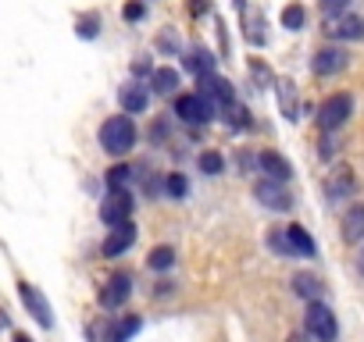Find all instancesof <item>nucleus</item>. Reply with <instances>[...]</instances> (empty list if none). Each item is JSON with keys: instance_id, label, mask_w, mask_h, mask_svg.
I'll list each match as a JSON object with an SVG mask.
<instances>
[{"instance_id": "nucleus-21", "label": "nucleus", "mask_w": 364, "mask_h": 342, "mask_svg": "<svg viewBox=\"0 0 364 342\" xmlns=\"http://www.w3.org/2000/svg\"><path fill=\"white\" fill-rule=\"evenodd\" d=\"M143 328V321L136 317V314H129V317H122L115 328H111V335H108V342H129L136 331Z\"/></svg>"}, {"instance_id": "nucleus-28", "label": "nucleus", "mask_w": 364, "mask_h": 342, "mask_svg": "<svg viewBox=\"0 0 364 342\" xmlns=\"http://www.w3.org/2000/svg\"><path fill=\"white\" fill-rule=\"evenodd\" d=\"M75 32H79L82 39H93V36L100 32V18H96V15H82L79 25H75Z\"/></svg>"}, {"instance_id": "nucleus-29", "label": "nucleus", "mask_w": 364, "mask_h": 342, "mask_svg": "<svg viewBox=\"0 0 364 342\" xmlns=\"http://www.w3.org/2000/svg\"><path fill=\"white\" fill-rule=\"evenodd\" d=\"M165 189H168V196H172V200H182L189 186H186V179H182V175H168V179H165Z\"/></svg>"}, {"instance_id": "nucleus-15", "label": "nucleus", "mask_w": 364, "mask_h": 342, "mask_svg": "<svg viewBox=\"0 0 364 342\" xmlns=\"http://www.w3.org/2000/svg\"><path fill=\"white\" fill-rule=\"evenodd\" d=\"M257 164H261V171H265L268 179H275V182H286V179L293 175L289 160H286L282 153H275V150H265L261 157H257Z\"/></svg>"}, {"instance_id": "nucleus-3", "label": "nucleus", "mask_w": 364, "mask_h": 342, "mask_svg": "<svg viewBox=\"0 0 364 342\" xmlns=\"http://www.w3.org/2000/svg\"><path fill=\"white\" fill-rule=\"evenodd\" d=\"M350 114H353V96L350 93H336L318 107V125H322V132H336Z\"/></svg>"}, {"instance_id": "nucleus-27", "label": "nucleus", "mask_w": 364, "mask_h": 342, "mask_svg": "<svg viewBox=\"0 0 364 342\" xmlns=\"http://www.w3.org/2000/svg\"><path fill=\"white\" fill-rule=\"evenodd\" d=\"M282 25H286V29H303V25H307V11H303V4H286V11H282Z\"/></svg>"}, {"instance_id": "nucleus-9", "label": "nucleus", "mask_w": 364, "mask_h": 342, "mask_svg": "<svg viewBox=\"0 0 364 342\" xmlns=\"http://www.w3.org/2000/svg\"><path fill=\"white\" fill-rule=\"evenodd\" d=\"M129 293H132V274L118 271V274H111L108 285L100 289V303H103V307H122V303L129 300Z\"/></svg>"}, {"instance_id": "nucleus-14", "label": "nucleus", "mask_w": 364, "mask_h": 342, "mask_svg": "<svg viewBox=\"0 0 364 342\" xmlns=\"http://www.w3.org/2000/svg\"><path fill=\"white\" fill-rule=\"evenodd\" d=\"M182 65H186V72H189V75H196V79L215 75V53H211V50H203V46H193V50L182 57Z\"/></svg>"}, {"instance_id": "nucleus-30", "label": "nucleus", "mask_w": 364, "mask_h": 342, "mask_svg": "<svg viewBox=\"0 0 364 342\" xmlns=\"http://www.w3.org/2000/svg\"><path fill=\"white\" fill-rule=\"evenodd\" d=\"M346 8H350V0H322L325 18H339V15H346Z\"/></svg>"}, {"instance_id": "nucleus-32", "label": "nucleus", "mask_w": 364, "mask_h": 342, "mask_svg": "<svg viewBox=\"0 0 364 342\" xmlns=\"http://www.w3.org/2000/svg\"><path fill=\"white\" fill-rule=\"evenodd\" d=\"M336 150H339V139H336V132H325V139H322V146H318V153H322V157L329 160V157H332Z\"/></svg>"}, {"instance_id": "nucleus-10", "label": "nucleus", "mask_w": 364, "mask_h": 342, "mask_svg": "<svg viewBox=\"0 0 364 342\" xmlns=\"http://www.w3.org/2000/svg\"><path fill=\"white\" fill-rule=\"evenodd\" d=\"M346 50H339V46H325V50H318L315 53V61H310V68H315V75H322V79H329V75H336V72H343L346 68Z\"/></svg>"}, {"instance_id": "nucleus-31", "label": "nucleus", "mask_w": 364, "mask_h": 342, "mask_svg": "<svg viewBox=\"0 0 364 342\" xmlns=\"http://www.w3.org/2000/svg\"><path fill=\"white\" fill-rule=\"evenodd\" d=\"M143 15H146V8L139 4V0H129V4L122 8V18H125V22H139Z\"/></svg>"}, {"instance_id": "nucleus-17", "label": "nucleus", "mask_w": 364, "mask_h": 342, "mask_svg": "<svg viewBox=\"0 0 364 342\" xmlns=\"http://www.w3.org/2000/svg\"><path fill=\"white\" fill-rule=\"evenodd\" d=\"M146 89L139 86V82H129V86H122L118 89V103H122V110L125 114H143L146 110Z\"/></svg>"}, {"instance_id": "nucleus-22", "label": "nucleus", "mask_w": 364, "mask_h": 342, "mask_svg": "<svg viewBox=\"0 0 364 342\" xmlns=\"http://www.w3.org/2000/svg\"><path fill=\"white\" fill-rule=\"evenodd\" d=\"M153 89H158L161 96L175 93L179 89V72L175 68H158V72H153Z\"/></svg>"}, {"instance_id": "nucleus-2", "label": "nucleus", "mask_w": 364, "mask_h": 342, "mask_svg": "<svg viewBox=\"0 0 364 342\" xmlns=\"http://www.w3.org/2000/svg\"><path fill=\"white\" fill-rule=\"evenodd\" d=\"M303 324H307V331L315 335L318 342H336V314H332V307H325L322 300H310L307 303V317H303Z\"/></svg>"}, {"instance_id": "nucleus-6", "label": "nucleus", "mask_w": 364, "mask_h": 342, "mask_svg": "<svg viewBox=\"0 0 364 342\" xmlns=\"http://www.w3.org/2000/svg\"><path fill=\"white\" fill-rule=\"evenodd\" d=\"M129 214H132V193L129 189H111L108 200L100 203L103 224H122V221H129Z\"/></svg>"}, {"instance_id": "nucleus-5", "label": "nucleus", "mask_w": 364, "mask_h": 342, "mask_svg": "<svg viewBox=\"0 0 364 342\" xmlns=\"http://www.w3.org/2000/svg\"><path fill=\"white\" fill-rule=\"evenodd\" d=\"M207 103H211V110H222V107H232V82L229 79H218V75H203L200 79V89H196Z\"/></svg>"}, {"instance_id": "nucleus-16", "label": "nucleus", "mask_w": 364, "mask_h": 342, "mask_svg": "<svg viewBox=\"0 0 364 342\" xmlns=\"http://www.w3.org/2000/svg\"><path fill=\"white\" fill-rule=\"evenodd\" d=\"M275 93H279V110L286 122H296L300 118V100H296V86L289 79H279L275 82Z\"/></svg>"}, {"instance_id": "nucleus-11", "label": "nucleus", "mask_w": 364, "mask_h": 342, "mask_svg": "<svg viewBox=\"0 0 364 342\" xmlns=\"http://www.w3.org/2000/svg\"><path fill=\"white\" fill-rule=\"evenodd\" d=\"M253 196L261 200L268 210H279V214H286L289 207H293V196L272 179V182H257V189H253Z\"/></svg>"}, {"instance_id": "nucleus-19", "label": "nucleus", "mask_w": 364, "mask_h": 342, "mask_svg": "<svg viewBox=\"0 0 364 342\" xmlns=\"http://www.w3.org/2000/svg\"><path fill=\"white\" fill-rule=\"evenodd\" d=\"M239 15H243V29H246V39L253 43V46H265V18L261 15H250L246 11V4H243V0H239Z\"/></svg>"}, {"instance_id": "nucleus-34", "label": "nucleus", "mask_w": 364, "mask_h": 342, "mask_svg": "<svg viewBox=\"0 0 364 342\" xmlns=\"http://www.w3.org/2000/svg\"><path fill=\"white\" fill-rule=\"evenodd\" d=\"M150 72V61L146 57H139V61H132V75H146Z\"/></svg>"}, {"instance_id": "nucleus-4", "label": "nucleus", "mask_w": 364, "mask_h": 342, "mask_svg": "<svg viewBox=\"0 0 364 342\" xmlns=\"http://www.w3.org/2000/svg\"><path fill=\"white\" fill-rule=\"evenodd\" d=\"M175 114L186 122V125H207L211 122V103H207L200 93H182L179 100H175Z\"/></svg>"}, {"instance_id": "nucleus-20", "label": "nucleus", "mask_w": 364, "mask_h": 342, "mask_svg": "<svg viewBox=\"0 0 364 342\" xmlns=\"http://www.w3.org/2000/svg\"><path fill=\"white\" fill-rule=\"evenodd\" d=\"M286 239H289V246H293L296 257H315V239H310L300 224H289V228H286Z\"/></svg>"}, {"instance_id": "nucleus-35", "label": "nucleus", "mask_w": 364, "mask_h": 342, "mask_svg": "<svg viewBox=\"0 0 364 342\" xmlns=\"http://www.w3.org/2000/svg\"><path fill=\"white\" fill-rule=\"evenodd\" d=\"M15 342H32V338H29V335H22V331H18V335H15Z\"/></svg>"}, {"instance_id": "nucleus-36", "label": "nucleus", "mask_w": 364, "mask_h": 342, "mask_svg": "<svg viewBox=\"0 0 364 342\" xmlns=\"http://www.w3.org/2000/svg\"><path fill=\"white\" fill-rule=\"evenodd\" d=\"M289 342H303V338H300V335H289Z\"/></svg>"}, {"instance_id": "nucleus-13", "label": "nucleus", "mask_w": 364, "mask_h": 342, "mask_svg": "<svg viewBox=\"0 0 364 342\" xmlns=\"http://www.w3.org/2000/svg\"><path fill=\"white\" fill-rule=\"evenodd\" d=\"M329 36L336 39H364V18L357 15H339V18H329Z\"/></svg>"}, {"instance_id": "nucleus-24", "label": "nucleus", "mask_w": 364, "mask_h": 342, "mask_svg": "<svg viewBox=\"0 0 364 342\" xmlns=\"http://www.w3.org/2000/svg\"><path fill=\"white\" fill-rule=\"evenodd\" d=\"M132 175H136V167H129V164H115V167H108V189H125Z\"/></svg>"}, {"instance_id": "nucleus-1", "label": "nucleus", "mask_w": 364, "mask_h": 342, "mask_svg": "<svg viewBox=\"0 0 364 342\" xmlns=\"http://www.w3.org/2000/svg\"><path fill=\"white\" fill-rule=\"evenodd\" d=\"M136 143V125L125 118V114H118V118H108L100 125V146L115 153V157H125Z\"/></svg>"}, {"instance_id": "nucleus-8", "label": "nucleus", "mask_w": 364, "mask_h": 342, "mask_svg": "<svg viewBox=\"0 0 364 342\" xmlns=\"http://www.w3.org/2000/svg\"><path fill=\"white\" fill-rule=\"evenodd\" d=\"M136 243V224L132 221H122V224H111V232H108V239H103V257H122L129 246Z\"/></svg>"}, {"instance_id": "nucleus-12", "label": "nucleus", "mask_w": 364, "mask_h": 342, "mask_svg": "<svg viewBox=\"0 0 364 342\" xmlns=\"http://www.w3.org/2000/svg\"><path fill=\"white\" fill-rule=\"evenodd\" d=\"M357 193V179H353V171L350 167H336V175L325 182V196L336 203V200H350Z\"/></svg>"}, {"instance_id": "nucleus-25", "label": "nucleus", "mask_w": 364, "mask_h": 342, "mask_svg": "<svg viewBox=\"0 0 364 342\" xmlns=\"http://www.w3.org/2000/svg\"><path fill=\"white\" fill-rule=\"evenodd\" d=\"M200 171H203V175H222V171H225V157L218 150H203L200 153Z\"/></svg>"}, {"instance_id": "nucleus-37", "label": "nucleus", "mask_w": 364, "mask_h": 342, "mask_svg": "<svg viewBox=\"0 0 364 342\" xmlns=\"http://www.w3.org/2000/svg\"><path fill=\"white\" fill-rule=\"evenodd\" d=\"M360 274H364V250H360Z\"/></svg>"}, {"instance_id": "nucleus-23", "label": "nucleus", "mask_w": 364, "mask_h": 342, "mask_svg": "<svg viewBox=\"0 0 364 342\" xmlns=\"http://www.w3.org/2000/svg\"><path fill=\"white\" fill-rule=\"evenodd\" d=\"M293 289H296V296H303V300H318V296H322V281L310 278V274H296V278H293Z\"/></svg>"}, {"instance_id": "nucleus-33", "label": "nucleus", "mask_w": 364, "mask_h": 342, "mask_svg": "<svg viewBox=\"0 0 364 342\" xmlns=\"http://www.w3.org/2000/svg\"><path fill=\"white\" fill-rule=\"evenodd\" d=\"M207 8H211V4H207V0H189V15H193V18H200Z\"/></svg>"}, {"instance_id": "nucleus-7", "label": "nucleus", "mask_w": 364, "mask_h": 342, "mask_svg": "<svg viewBox=\"0 0 364 342\" xmlns=\"http://www.w3.org/2000/svg\"><path fill=\"white\" fill-rule=\"evenodd\" d=\"M18 296H22V303L29 307V314L43 324V328H50L54 324V310H50V303H46V296L36 289V285H29V281H18Z\"/></svg>"}, {"instance_id": "nucleus-18", "label": "nucleus", "mask_w": 364, "mask_h": 342, "mask_svg": "<svg viewBox=\"0 0 364 342\" xmlns=\"http://www.w3.org/2000/svg\"><path fill=\"white\" fill-rule=\"evenodd\" d=\"M343 239L346 243H364V203H353L343 214Z\"/></svg>"}, {"instance_id": "nucleus-26", "label": "nucleus", "mask_w": 364, "mask_h": 342, "mask_svg": "<svg viewBox=\"0 0 364 342\" xmlns=\"http://www.w3.org/2000/svg\"><path fill=\"white\" fill-rule=\"evenodd\" d=\"M146 264H150L153 271H168V267L175 264V250H172V246H158V250H150Z\"/></svg>"}]
</instances>
